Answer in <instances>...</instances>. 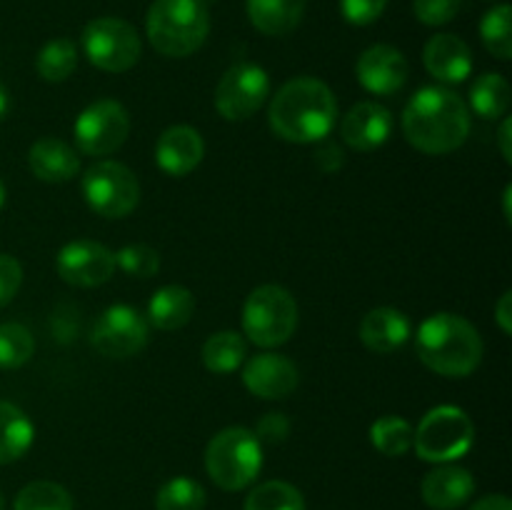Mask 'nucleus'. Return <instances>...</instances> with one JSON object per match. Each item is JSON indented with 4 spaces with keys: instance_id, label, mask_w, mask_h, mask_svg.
<instances>
[{
    "instance_id": "obj_36",
    "label": "nucleus",
    "mask_w": 512,
    "mask_h": 510,
    "mask_svg": "<svg viewBox=\"0 0 512 510\" xmlns=\"http://www.w3.org/2000/svg\"><path fill=\"white\" fill-rule=\"evenodd\" d=\"M388 0H340V13L350 25H370L383 15Z\"/></svg>"
},
{
    "instance_id": "obj_27",
    "label": "nucleus",
    "mask_w": 512,
    "mask_h": 510,
    "mask_svg": "<svg viewBox=\"0 0 512 510\" xmlns=\"http://www.w3.org/2000/svg\"><path fill=\"white\" fill-rule=\"evenodd\" d=\"M75 65H78V50L68 38L48 40L35 58V70L45 83H63L73 75Z\"/></svg>"
},
{
    "instance_id": "obj_19",
    "label": "nucleus",
    "mask_w": 512,
    "mask_h": 510,
    "mask_svg": "<svg viewBox=\"0 0 512 510\" xmlns=\"http://www.w3.org/2000/svg\"><path fill=\"white\" fill-rule=\"evenodd\" d=\"M423 500L433 510H455L468 503L475 493V478L460 465L443 463L430 470L423 480Z\"/></svg>"
},
{
    "instance_id": "obj_16",
    "label": "nucleus",
    "mask_w": 512,
    "mask_h": 510,
    "mask_svg": "<svg viewBox=\"0 0 512 510\" xmlns=\"http://www.w3.org/2000/svg\"><path fill=\"white\" fill-rule=\"evenodd\" d=\"M390 133H393V115L385 105L373 103V100H365V103L350 108L340 123V135H343L345 145L358 153H370V150L380 148L390 138Z\"/></svg>"
},
{
    "instance_id": "obj_13",
    "label": "nucleus",
    "mask_w": 512,
    "mask_h": 510,
    "mask_svg": "<svg viewBox=\"0 0 512 510\" xmlns=\"http://www.w3.org/2000/svg\"><path fill=\"white\" fill-rule=\"evenodd\" d=\"M58 275L75 288H98L115 273V253L95 240H73L58 253Z\"/></svg>"
},
{
    "instance_id": "obj_24",
    "label": "nucleus",
    "mask_w": 512,
    "mask_h": 510,
    "mask_svg": "<svg viewBox=\"0 0 512 510\" xmlns=\"http://www.w3.org/2000/svg\"><path fill=\"white\" fill-rule=\"evenodd\" d=\"M35 428L18 405L0 400V465L15 463L30 450Z\"/></svg>"
},
{
    "instance_id": "obj_23",
    "label": "nucleus",
    "mask_w": 512,
    "mask_h": 510,
    "mask_svg": "<svg viewBox=\"0 0 512 510\" xmlns=\"http://www.w3.org/2000/svg\"><path fill=\"white\" fill-rule=\"evenodd\" d=\"M245 10L255 28L263 35L293 33L305 15V0H245Z\"/></svg>"
},
{
    "instance_id": "obj_20",
    "label": "nucleus",
    "mask_w": 512,
    "mask_h": 510,
    "mask_svg": "<svg viewBox=\"0 0 512 510\" xmlns=\"http://www.w3.org/2000/svg\"><path fill=\"white\" fill-rule=\"evenodd\" d=\"M410 338V320L398 308H375L360 323V340L373 353H393Z\"/></svg>"
},
{
    "instance_id": "obj_30",
    "label": "nucleus",
    "mask_w": 512,
    "mask_h": 510,
    "mask_svg": "<svg viewBox=\"0 0 512 510\" xmlns=\"http://www.w3.org/2000/svg\"><path fill=\"white\" fill-rule=\"evenodd\" d=\"M15 510H73V495L53 480H35L15 498Z\"/></svg>"
},
{
    "instance_id": "obj_2",
    "label": "nucleus",
    "mask_w": 512,
    "mask_h": 510,
    "mask_svg": "<svg viewBox=\"0 0 512 510\" xmlns=\"http://www.w3.org/2000/svg\"><path fill=\"white\" fill-rule=\"evenodd\" d=\"M268 120L273 133L288 143H320L338 120V103L323 80L295 78L273 95Z\"/></svg>"
},
{
    "instance_id": "obj_46",
    "label": "nucleus",
    "mask_w": 512,
    "mask_h": 510,
    "mask_svg": "<svg viewBox=\"0 0 512 510\" xmlns=\"http://www.w3.org/2000/svg\"><path fill=\"white\" fill-rule=\"evenodd\" d=\"M0 510H5V495H3V490H0Z\"/></svg>"
},
{
    "instance_id": "obj_14",
    "label": "nucleus",
    "mask_w": 512,
    "mask_h": 510,
    "mask_svg": "<svg viewBox=\"0 0 512 510\" xmlns=\"http://www.w3.org/2000/svg\"><path fill=\"white\" fill-rule=\"evenodd\" d=\"M360 85L373 95H395L408 83V60L393 45H370L355 65Z\"/></svg>"
},
{
    "instance_id": "obj_12",
    "label": "nucleus",
    "mask_w": 512,
    "mask_h": 510,
    "mask_svg": "<svg viewBox=\"0 0 512 510\" xmlns=\"http://www.w3.org/2000/svg\"><path fill=\"white\" fill-rule=\"evenodd\" d=\"M130 115L118 100H98L75 120V145L85 155H110L128 140Z\"/></svg>"
},
{
    "instance_id": "obj_15",
    "label": "nucleus",
    "mask_w": 512,
    "mask_h": 510,
    "mask_svg": "<svg viewBox=\"0 0 512 510\" xmlns=\"http://www.w3.org/2000/svg\"><path fill=\"white\" fill-rule=\"evenodd\" d=\"M243 383L258 398L278 400L298 388V368L280 353H258L245 360Z\"/></svg>"
},
{
    "instance_id": "obj_29",
    "label": "nucleus",
    "mask_w": 512,
    "mask_h": 510,
    "mask_svg": "<svg viewBox=\"0 0 512 510\" xmlns=\"http://www.w3.org/2000/svg\"><path fill=\"white\" fill-rule=\"evenodd\" d=\"M245 510H305L303 493L285 480H268L250 490Z\"/></svg>"
},
{
    "instance_id": "obj_34",
    "label": "nucleus",
    "mask_w": 512,
    "mask_h": 510,
    "mask_svg": "<svg viewBox=\"0 0 512 510\" xmlns=\"http://www.w3.org/2000/svg\"><path fill=\"white\" fill-rule=\"evenodd\" d=\"M115 268L125 270L133 278H153L160 270V255L148 245H125L115 253Z\"/></svg>"
},
{
    "instance_id": "obj_6",
    "label": "nucleus",
    "mask_w": 512,
    "mask_h": 510,
    "mask_svg": "<svg viewBox=\"0 0 512 510\" xmlns=\"http://www.w3.org/2000/svg\"><path fill=\"white\" fill-rule=\"evenodd\" d=\"M298 328V303L280 285H260L248 295L243 308V330L260 348L288 343Z\"/></svg>"
},
{
    "instance_id": "obj_26",
    "label": "nucleus",
    "mask_w": 512,
    "mask_h": 510,
    "mask_svg": "<svg viewBox=\"0 0 512 510\" xmlns=\"http://www.w3.org/2000/svg\"><path fill=\"white\" fill-rule=\"evenodd\" d=\"M470 108L483 120H498L510 108V85L500 73H485L470 88Z\"/></svg>"
},
{
    "instance_id": "obj_17",
    "label": "nucleus",
    "mask_w": 512,
    "mask_h": 510,
    "mask_svg": "<svg viewBox=\"0 0 512 510\" xmlns=\"http://www.w3.org/2000/svg\"><path fill=\"white\" fill-rule=\"evenodd\" d=\"M205 155V143L200 133L190 125H173L160 133L158 143H155V160L163 173L173 175V178H183V175L193 173L200 165Z\"/></svg>"
},
{
    "instance_id": "obj_31",
    "label": "nucleus",
    "mask_w": 512,
    "mask_h": 510,
    "mask_svg": "<svg viewBox=\"0 0 512 510\" xmlns=\"http://www.w3.org/2000/svg\"><path fill=\"white\" fill-rule=\"evenodd\" d=\"M510 5H495L488 10L480 23V38H483L485 48L495 55L498 60L512 58V23H510Z\"/></svg>"
},
{
    "instance_id": "obj_40",
    "label": "nucleus",
    "mask_w": 512,
    "mask_h": 510,
    "mask_svg": "<svg viewBox=\"0 0 512 510\" xmlns=\"http://www.w3.org/2000/svg\"><path fill=\"white\" fill-rule=\"evenodd\" d=\"M495 320H498L500 330H503L505 335L512 333V293H503V298L498 300V305H495Z\"/></svg>"
},
{
    "instance_id": "obj_42",
    "label": "nucleus",
    "mask_w": 512,
    "mask_h": 510,
    "mask_svg": "<svg viewBox=\"0 0 512 510\" xmlns=\"http://www.w3.org/2000/svg\"><path fill=\"white\" fill-rule=\"evenodd\" d=\"M470 510H512V503L508 495H488V498H480Z\"/></svg>"
},
{
    "instance_id": "obj_1",
    "label": "nucleus",
    "mask_w": 512,
    "mask_h": 510,
    "mask_svg": "<svg viewBox=\"0 0 512 510\" xmlns=\"http://www.w3.org/2000/svg\"><path fill=\"white\" fill-rule=\"evenodd\" d=\"M403 133L420 153H453L468 140L470 110L465 100L450 88L428 85L420 88L405 105Z\"/></svg>"
},
{
    "instance_id": "obj_45",
    "label": "nucleus",
    "mask_w": 512,
    "mask_h": 510,
    "mask_svg": "<svg viewBox=\"0 0 512 510\" xmlns=\"http://www.w3.org/2000/svg\"><path fill=\"white\" fill-rule=\"evenodd\" d=\"M5 205V185H3V180H0V208H3Z\"/></svg>"
},
{
    "instance_id": "obj_39",
    "label": "nucleus",
    "mask_w": 512,
    "mask_h": 510,
    "mask_svg": "<svg viewBox=\"0 0 512 510\" xmlns=\"http://www.w3.org/2000/svg\"><path fill=\"white\" fill-rule=\"evenodd\" d=\"M345 163L343 150L335 143H323L318 150H315V165H318L323 173H338Z\"/></svg>"
},
{
    "instance_id": "obj_28",
    "label": "nucleus",
    "mask_w": 512,
    "mask_h": 510,
    "mask_svg": "<svg viewBox=\"0 0 512 510\" xmlns=\"http://www.w3.org/2000/svg\"><path fill=\"white\" fill-rule=\"evenodd\" d=\"M413 425L398 415H383L370 425V443L388 458H400L413 448Z\"/></svg>"
},
{
    "instance_id": "obj_10",
    "label": "nucleus",
    "mask_w": 512,
    "mask_h": 510,
    "mask_svg": "<svg viewBox=\"0 0 512 510\" xmlns=\"http://www.w3.org/2000/svg\"><path fill=\"white\" fill-rule=\"evenodd\" d=\"M150 323L133 305H110L93 323L90 343L105 358H133L148 345Z\"/></svg>"
},
{
    "instance_id": "obj_4",
    "label": "nucleus",
    "mask_w": 512,
    "mask_h": 510,
    "mask_svg": "<svg viewBox=\"0 0 512 510\" xmlns=\"http://www.w3.org/2000/svg\"><path fill=\"white\" fill-rule=\"evenodd\" d=\"M145 33L160 55H193L210 33L208 5L205 0H155L145 18Z\"/></svg>"
},
{
    "instance_id": "obj_37",
    "label": "nucleus",
    "mask_w": 512,
    "mask_h": 510,
    "mask_svg": "<svg viewBox=\"0 0 512 510\" xmlns=\"http://www.w3.org/2000/svg\"><path fill=\"white\" fill-rule=\"evenodd\" d=\"M20 283H23V268L13 255L0 253V308L10 303L18 295Z\"/></svg>"
},
{
    "instance_id": "obj_3",
    "label": "nucleus",
    "mask_w": 512,
    "mask_h": 510,
    "mask_svg": "<svg viewBox=\"0 0 512 510\" xmlns=\"http://www.w3.org/2000/svg\"><path fill=\"white\" fill-rule=\"evenodd\" d=\"M415 350L433 373L445 378H465L483 360L480 333L455 313H435L423 320L415 335Z\"/></svg>"
},
{
    "instance_id": "obj_35",
    "label": "nucleus",
    "mask_w": 512,
    "mask_h": 510,
    "mask_svg": "<svg viewBox=\"0 0 512 510\" xmlns=\"http://www.w3.org/2000/svg\"><path fill=\"white\" fill-rule=\"evenodd\" d=\"M463 8V0H415L413 13L423 25H445Z\"/></svg>"
},
{
    "instance_id": "obj_5",
    "label": "nucleus",
    "mask_w": 512,
    "mask_h": 510,
    "mask_svg": "<svg viewBox=\"0 0 512 510\" xmlns=\"http://www.w3.org/2000/svg\"><path fill=\"white\" fill-rule=\"evenodd\" d=\"M263 468V445L248 428H225L205 448V470L223 490H243Z\"/></svg>"
},
{
    "instance_id": "obj_38",
    "label": "nucleus",
    "mask_w": 512,
    "mask_h": 510,
    "mask_svg": "<svg viewBox=\"0 0 512 510\" xmlns=\"http://www.w3.org/2000/svg\"><path fill=\"white\" fill-rule=\"evenodd\" d=\"M290 433V420L285 418V413H265L263 418L258 420V430H255V438L260 443L278 445L288 438Z\"/></svg>"
},
{
    "instance_id": "obj_25",
    "label": "nucleus",
    "mask_w": 512,
    "mask_h": 510,
    "mask_svg": "<svg viewBox=\"0 0 512 510\" xmlns=\"http://www.w3.org/2000/svg\"><path fill=\"white\" fill-rule=\"evenodd\" d=\"M248 355V345H245L243 335L235 330H220V333L210 335L203 345V365L210 373H233L245 363Z\"/></svg>"
},
{
    "instance_id": "obj_43",
    "label": "nucleus",
    "mask_w": 512,
    "mask_h": 510,
    "mask_svg": "<svg viewBox=\"0 0 512 510\" xmlns=\"http://www.w3.org/2000/svg\"><path fill=\"white\" fill-rule=\"evenodd\" d=\"M8 110H10V95H8V88H5V85L0 83V120H3L5 115H8Z\"/></svg>"
},
{
    "instance_id": "obj_11",
    "label": "nucleus",
    "mask_w": 512,
    "mask_h": 510,
    "mask_svg": "<svg viewBox=\"0 0 512 510\" xmlns=\"http://www.w3.org/2000/svg\"><path fill=\"white\" fill-rule=\"evenodd\" d=\"M270 95V78L260 65L238 63L225 70L215 90V108L225 120H248L258 113Z\"/></svg>"
},
{
    "instance_id": "obj_8",
    "label": "nucleus",
    "mask_w": 512,
    "mask_h": 510,
    "mask_svg": "<svg viewBox=\"0 0 512 510\" xmlns=\"http://www.w3.org/2000/svg\"><path fill=\"white\" fill-rule=\"evenodd\" d=\"M83 198L103 218H125L138 208L140 183L133 170L115 160H100L83 175Z\"/></svg>"
},
{
    "instance_id": "obj_7",
    "label": "nucleus",
    "mask_w": 512,
    "mask_h": 510,
    "mask_svg": "<svg viewBox=\"0 0 512 510\" xmlns=\"http://www.w3.org/2000/svg\"><path fill=\"white\" fill-rule=\"evenodd\" d=\"M475 440V425L468 413L455 405L428 410L413 435L415 453L428 463H453L463 458Z\"/></svg>"
},
{
    "instance_id": "obj_41",
    "label": "nucleus",
    "mask_w": 512,
    "mask_h": 510,
    "mask_svg": "<svg viewBox=\"0 0 512 510\" xmlns=\"http://www.w3.org/2000/svg\"><path fill=\"white\" fill-rule=\"evenodd\" d=\"M510 133H512V120L505 118L503 125H500V130H498V148H500V155L505 158V163H512V145H510L512 135Z\"/></svg>"
},
{
    "instance_id": "obj_21",
    "label": "nucleus",
    "mask_w": 512,
    "mask_h": 510,
    "mask_svg": "<svg viewBox=\"0 0 512 510\" xmlns=\"http://www.w3.org/2000/svg\"><path fill=\"white\" fill-rule=\"evenodd\" d=\"M30 170L45 183H68L80 173V158L68 143L58 138L35 140L28 153Z\"/></svg>"
},
{
    "instance_id": "obj_22",
    "label": "nucleus",
    "mask_w": 512,
    "mask_h": 510,
    "mask_svg": "<svg viewBox=\"0 0 512 510\" xmlns=\"http://www.w3.org/2000/svg\"><path fill=\"white\" fill-rule=\"evenodd\" d=\"M195 313V298L185 285H163L148 303V323L158 330H180Z\"/></svg>"
},
{
    "instance_id": "obj_18",
    "label": "nucleus",
    "mask_w": 512,
    "mask_h": 510,
    "mask_svg": "<svg viewBox=\"0 0 512 510\" xmlns=\"http://www.w3.org/2000/svg\"><path fill=\"white\" fill-rule=\"evenodd\" d=\"M423 63L435 80L458 85L473 70V53H470L468 43L458 35L438 33L425 43Z\"/></svg>"
},
{
    "instance_id": "obj_32",
    "label": "nucleus",
    "mask_w": 512,
    "mask_h": 510,
    "mask_svg": "<svg viewBox=\"0 0 512 510\" xmlns=\"http://www.w3.org/2000/svg\"><path fill=\"white\" fill-rule=\"evenodd\" d=\"M205 488L193 478H173L158 490L155 508L158 510H203L205 508Z\"/></svg>"
},
{
    "instance_id": "obj_33",
    "label": "nucleus",
    "mask_w": 512,
    "mask_h": 510,
    "mask_svg": "<svg viewBox=\"0 0 512 510\" xmlns=\"http://www.w3.org/2000/svg\"><path fill=\"white\" fill-rule=\"evenodd\" d=\"M35 353V340L25 325L3 323L0 325V368L13 370L28 363Z\"/></svg>"
},
{
    "instance_id": "obj_9",
    "label": "nucleus",
    "mask_w": 512,
    "mask_h": 510,
    "mask_svg": "<svg viewBox=\"0 0 512 510\" xmlns=\"http://www.w3.org/2000/svg\"><path fill=\"white\" fill-rule=\"evenodd\" d=\"M85 58L105 73H125L140 60V35L128 20L95 18L83 30Z\"/></svg>"
},
{
    "instance_id": "obj_44",
    "label": "nucleus",
    "mask_w": 512,
    "mask_h": 510,
    "mask_svg": "<svg viewBox=\"0 0 512 510\" xmlns=\"http://www.w3.org/2000/svg\"><path fill=\"white\" fill-rule=\"evenodd\" d=\"M510 193H512V188L508 185V188H505V220H508L510 223Z\"/></svg>"
}]
</instances>
